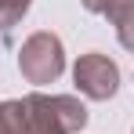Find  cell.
<instances>
[{"label":"cell","mask_w":134,"mask_h":134,"mask_svg":"<svg viewBox=\"0 0 134 134\" xmlns=\"http://www.w3.org/2000/svg\"><path fill=\"white\" fill-rule=\"evenodd\" d=\"M15 127L18 134H80L87 127V105L76 94H44L29 91L22 98H11Z\"/></svg>","instance_id":"6da1fadb"},{"label":"cell","mask_w":134,"mask_h":134,"mask_svg":"<svg viewBox=\"0 0 134 134\" xmlns=\"http://www.w3.org/2000/svg\"><path fill=\"white\" fill-rule=\"evenodd\" d=\"M18 69H22L25 80L36 83V87L54 83L65 72V47H62V40L54 33H47V29L25 36L22 47H18Z\"/></svg>","instance_id":"7a4b0ae2"},{"label":"cell","mask_w":134,"mask_h":134,"mask_svg":"<svg viewBox=\"0 0 134 134\" xmlns=\"http://www.w3.org/2000/svg\"><path fill=\"white\" fill-rule=\"evenodd\" d=\"M72 83L91 102H109L116 94V87H120V65L102 51H87L72 65Z\"/></svg>","instance_id":"3957f363"},{"label":"cell","mask_w":134,"mask_h":134,"mask_svg":"<svg viewBox=\"0 0 134 134\" xmlns=\"http://www.w3.org/2000/svg\"><path fill=\"white\" fill-rule=\"evenodd\" d=\"M105 18L116 25V36H120V44L134 51V0H112L109 7H105Z\"/></svg>","instance_id":"277c9868"},{"label":"cell","mask_w":134,"mask_h":134,"mask_svg":"<svg viewBox=\"0 0 134 134\" xmlns=\"http://www.w3.org/2000/svg\"><path fill=\"white\" fill-rule=\"evenodd\" d=\"M29 4H33V0H0V33H4V36L25 18Z\"/></svg>","instance_id":"5b68a950"},{"label":"cell","mask_w":134,"mask_h":134,"mask_svg":"<svg viewBox=\"0 0 134 134\" xmlns=\"http://www.w3.org/2000/svg\"><path fill=\"white\" fill-rule=\"evenodd\" d=\"M0 134H18V127H15V109H11V102H0Z\"/></svg>","instance_id":"8992f818"},{"label":"cell","mask_w":134,"mask_h":134,"mask_svg":"<svg viewBox=\"0 0 134 134\" xmlns=\"http://www.w3.org/2000/svg\"><path fill=\"white\" fill-rule=\"evenodd\" d=\"M80 4H83V7H87L91 15H105V7H109L112 0H80Z\"/></svg>","instance_id":"52a82bcc"}]
</instances>
